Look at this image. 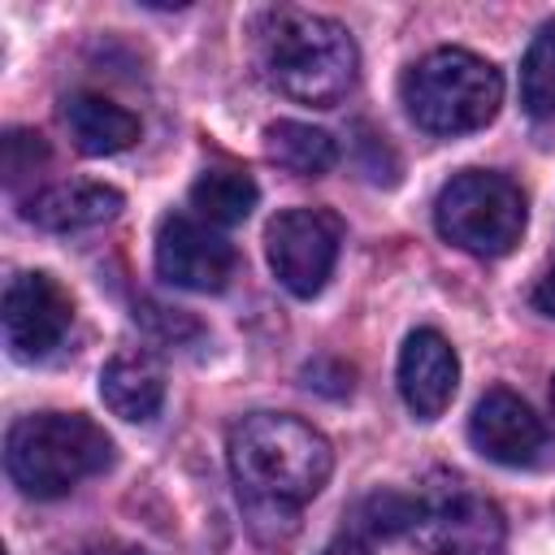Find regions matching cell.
Listing matches in <instances>:
<instances>
[{
    "mask_svg": "<svg viewBox=\"0 0 555 555\" xmlns=\"http://www.w3.org/2000/svg\"><path fill=\"white\" fill-rule=\"evenodd\" d=\"M100 399L113 416L143 425L165 403V364L143 347H121L100 369Z\"/></svg>",
    "mask_w": 555,
    "mask_h": 555,
    "instance_id": "12",
    "label": "cell"
},
{
    "mask_svg": "<svg viewBox=\"0 0 555 555\" xmlns=\"http://www.w3.org/2000/svg\"><path fill=\"white\" fill-rule=\"evenodd\" d=\"M416 520V499L403 490H373L369 499H360L356 507V529L360 538H399L412 533Z\"/></svg>",
    "mask_w": 555,
    "mask_h": 555,
    "instance_id": "18",
    "label": "cell"
},
{
    "mask_svg": "<svg viewBox=\"0 0 555 555\" xmlns=\"http://www.w3.org/2000/svg\"><path fill=\"white\" fill-rule=\"evenodd\" d=\"M113 438L82 412H30L9 425L4 468L30 499H61L78 481L113 468Z\"/></svg>",
    "mask_w": 555,
    "mask_h": 555,
    "instance_id": "3",
    "label": "cell"
},
{
    "mask_svg": "<svg viewBox=\"0 0 555 555\" xmlns=\"http://www.w3.org/2000/svg\"><path fill=\"white\" fill-rule=\"evenodd\" d=\"M343 247V221L325 208H286L264 230V256L273 278L299 295L312 299L330 282Z\"/></svg>",
    "mask_w": 555,
    "mask_h": 555,
    "instance_id": "7",
    "label": "cell"
},
{
    "mask_svg": "<svg viewBox=\"0 0 555 555\" xmlns=\"http://www.w3.org/2000/svg\"><path fill=\"white\" fill-rule=\"evenodd\" d=\"M264 156L273 165H282L286 173H299V178H321L334 169L338 160V143L330 130L321 126H308V121H273L264 126Z\"/></svg>",
    "mask_w": 555,
    "mask_h": 555,
    "instance_id": "15",
    "label": "cell"
},
{
    "mask_svg": "<svg viewBox=\"0 0 555 555\" xmlns=\"http://www.w3.org/2000/svg\"><path fill=\"white\" fill-rule=\"evenodd\" d=\"M260 199V186L247 169H234V165H208L195 182H191V208L212 221V225H238L251 217Z\"/></svg>",
    "mask_w": 555,
    "mask_h": 555,
    "instance_id": "16",
    "label": "cell"
},
{
    "mask_svg": "<svg viewBox=\"0 0 555 555\" xmlns=\"http://www.w3.org/2000/svg\"><path fill=\"white\" fill-rule=\"evenodd\" d=\"M234 247L195 217H165L156 230V273L169 286L217 295L234 278Z\"/></svg>",
    "mask_w": 555,
    "mask_h": 555,
    "instance_id": "9",
    "label": "cell"
},
{
    "mask_svg": "<svg viewBox=\"0 0 555 555\" xmlns=\"http://www.w3.org/2000/svg\"><path fill=\"white\" fill-rule=\"evenodd\" d=\"M247 35H251L256 74L286 100L334 108L338 100L351 95V87L360 78L356 39L347 35L343 22H334L325 13L273 4L251 17Z\"/></svg>",
    "mask_w": 555,
    "mask_h": 555,
    "instance_id": "2",
    "label": "cell"
},
{
    "mask_svg": "<svg viewBox=\"0 0 555 555\" xmlns=\"http://www.w3.org/2000/svg\"><path fill=\"white\" fill-rule=\"evenodd\" d=\"M468 438L486 460H494L503 468H529L546 451V425L533 416V408L520 395H512L503 386H494L477 399V408L468 416Z\"/></svg>",
    "mask_w": 555,
    "mask_h": 555,
    "instance_id": "10",
    "label": "cell"
},
{
    "mask_svg": "<svg viewBox=\"0 0 555 555\" xmlns=\"http://www.w3.org/2000/svg\"><path fill=\"white\" fill-rule=\"evenodd\" d=\"M121 191L108 186V182H87V178H74V182H52L43 191H35L26 199V221H35L39 230H91V225H104L121 212Z\"/></svg>",
    "mask_w": 555,
    "mask_h": 555,
    "instance_id": "13",
    "label": "cell"
},
{
    "mask_svg": "<svg viewBox=\"0 0 555 555\" xmlns=\"http://www.w3.org/2000/svg\"><path fill=\"white\" fill-rule=\"evenodd\" d=\"M69 555H143V551L121 546V542H95V546H82V551H69Z\"/></svg>",
    "mask_w": 555,
    "mask_h": 555,
    "instance_id": "22",
    "label": "cell"
},
{
    "mask_svg": "<svg viewBox=\"0 0 555 555\" xmlns=\"http://www.w3.org/2000/svg\"><path fill=\"white\" fill-rule=\"evenodd\" d=\"M434 225L451 247L494 260L507 256L525 234V195L503 173L464 169L442 182L434 199Z\"/></svg>",
    "mask_w": 555,
    "mask_h": 555,
    "instance_id": "5",
    "label": "cell"
},
{
    "mask_svg": "<svg viewBox=\"0 0 555 555\" xmlns=\"http://www.w3.org/2000/svg\"><path fill=\"white\" fill-rule=\"evenodd\" d=\"M43 160H48L43 134H35V130H9V134H4V156H0V165H4V182H9V186H17L22 178H30Z\"/></svg>",
    "mask_w": 555,
    "mask_h": 555,
    "instance_id": "19",
    "label": "cell"
},
{
    "mask_svg": "<svg viewBox=\"0 0 555 555\" xmlns=\"http://www.w3.org/2000/svg\"><path fill=\"white\" fill-rule=\"evenodd\" d=\"M533 308L546 312V317H555V264L538 278V286H533Z\"/></svg>",
    "mask_w": 555,
    "mask_h": 555,
    "instance_id": "20",
    "label": "cell"
},
{
    "mask_svg": "<svg viewBox=\"0 0 555 555\" xmlns=\"http://www.w3.org/2000/svg\"><path fill=\"white\" fill-rule=\"evenodd\" d=\"M520 104L529 117H555V17L538 26L520 61Z\"/></svg>",
    "mask_w": 555,
    "mask_h": 555,
    "instance_id": "17",
    "label": "cell"
},
{
    "mask_svg": "<svg viewBox=\"0 0 555 555\" xmlns=\"http://www.w3.org/2000/svg\"><path fill=\"white\" fill-rule=\"evenodd\" d=\"M551 408H555V382H551Z\"/></svg>",
    "mask_w": 555,
    "mask_h": 555,
    "instance_id": "23",
    "label": "cell"
},
{
    "mask_svg": "<svg viewBox=\"0 0 555 555\" xmlns=\"http://www.w3.org/2000/svg\"><path fill=\"white\" fill-rule=\"evenodd\" d=\"M4 343L13 360H43L61 347L74 325V299L52 273H17L4 286Z\"/></svg>",
    "mask_w": 555,
    "mask_h": 555,
    "instance_id": "8",
    "label": "cell"
},
{
    "mask_svg": "<svg viewBox=\"0 0 555 555\" xmlns=\"http://www.w3.org/2000/svg\"><path fill=\"white\" fill-rule=\"evenodd\" d=\"M412 499H416L412 542L425 555H499L503 551V516L468 481L451 473H429Z\"/></svg>",
    "mask_w": 555,
    "mask_h": 555,
    "instance_id": "6",
    "label": "cell"
},
{
    "mask_svg": "<svg viewBox=\"0 0 555 555\" xmlns=\"http://www.w3.org/2000/svg\"><path fill=\"white\" fill-rule=\"evenodd\" d=\"M460 386L455 347L438 330H412L399 351V395L416 421H434L447 412Z\"/></svg>",
    "mask_w": 555,
    "mask_h": 555,
    "instance_id": "11",
    "label": "cell"
},
{
    "mask_svg": "<svg viewBox=\"0 0 555 555\" xmlns=\"http://www.w3.org/2000/svg\"><path fill=\"white\" fill-rule=\"evenodd\" d=\"M321 555H369V542H364L360 533H351V529H347V533H338Z\"/></svg>",
    "mask_w": 555,
    "mask_h": 555,
    "instance_id": "21",
    "label": "cell"
},
{
    "mask_svg": "<svg viewBox=\"0 0 555 555\" xmlns=\"http://www.w3.org/2000/svg\"><path fill=\"white\" fill-rule=\"evenodd\" d=\"M61 121L74 139V147L82 156H113V152H126L134 139H139V117L108 100V95H95V91H74L61 108Z\"/></svg>",
    "mask_w": 555,
    "mask_h": 555,
    "instance_id": "14",
    "label": "cell"
},
{
    "mask_svg": "<svg viewBox=\"0 0 555 555\" xmlns=\"http://www.w3.org/2000/svg\"><path fill=\"white\" fill-rule=\"evenodd\" d=\"M399 95L421 130L468 134L494 121L503 104V74L468 48H434L403 74Z\"/></svg>",
    "mask_w": 555,
    "mask_h": 555,
    "instance_id": "4",
    "label": "cell"
},
{
    "mask_svg": "<svg viewBox=\"0 0 555 555\" xmlns=\"http://www.w3.org/2000/svg\"><path fill=\"white\" fill-rule=\"evenodd\" d=\"M230 473L251 529L264 542L291 538L299 507L317 499L334 473V451L321 429L286 412H251L225 434Z\"/></svg>",
    "mask_w": 555,
    "mask_h": 555,
    "instance_id": "1",
    "label": "cell"
}]
</instances>
